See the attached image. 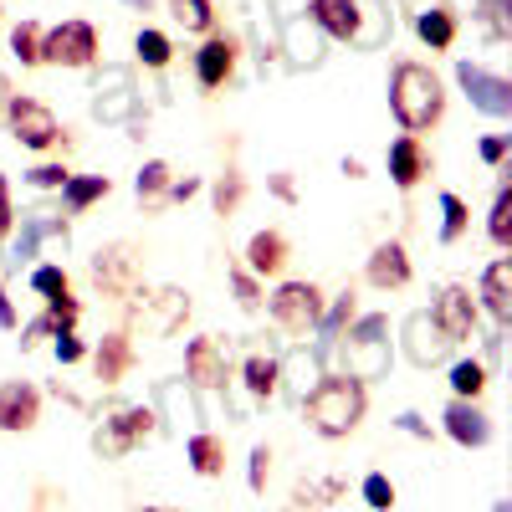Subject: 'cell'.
<instances>
[{"label":"cell","mask_w":512,"mask_h":512,"mask_svg":"<svg viewBox=\"0 0 512 512\" xmlns=\"http://www.w3.org/2000/svg\"><path fill=\"white\" fill-rule=\"evenodd\" d=\"M364 405H369V395H364V379H354V374L318 379V384H313V395L303 400L308 425H313L318 436H328V441L349 436L354 425L364 420Z\"/></svg>","instance_id":"obj_1"},{"label":"cell","mask_w":512,"mask_h":512,"mask_svg":"<svg viewBox=\"0 0 512 512\" xmlns=\"http://www.w3.org/2000/svg\"><path fill=\"white\" fill-rule=\"evenodd\" d=\"M441 103H446V93H441V82H436L431 67H420V62H400L395 67L390 108H395L405 134H425V128L441 118Z\"/></svg>","instance_id":"obj_2"},{"label":"cell","mask_w":512,"mask_h":512,"mask_svg":"<svg viewBox=\"0 0 512 512\" xmlns=\"http://www.w3.org/2000/svg\"><path fill=\"white\" fill-rule=\"evenodd\" d=\"M154 410L149 405H123V410H113L98 431H93V451L103 456V461H118V456H128L139 441H149L154 436Z\"/></svg>","instance_id":"obj_3"},{"label":"cell","mask_w":512,"mask_h":512,"mask_svg":"<svg viewBox=\"0 0 512 512\" xmlns=\"http://www.w3.org/2000/svg\"><path fill=\"white\" fill-rule=\"evenodd\" d=\"M6 128L16 134V144L26 149H52L62 139V123L47 103H36V98H11V113H6Z\"/></svg>","instance_id":"obj_4"},{"label":"cell","mask_w":512,"mask_h":512,"mask_svg":"<svg viewBox=\"0 0 512 512\" xmlns=\"http://www.w3.org/2000/svg\"><path fill=\"white\" fill-rule=\"evenodd\" d=\"M93 57H98V31L88 21H62L41 41V62H57V67H88Z\"/></svg>","instance_id":"obj_5"},{"label":"cell","mask_w":512,"mask_h":512,"mask_svg":"<svg viewBox=\"0 0 512 512\" xmlns=\"http://www.w3.org/2000/svg\"><path fill=\"white\" fill-rule=\"evenodd\" d=\"M272 318H277L282 328H292V333L318 328V323H323V292H318L313 282H287V287H277Z\"/></svg>","instance_id":"obj_6"},{"label":"cell","mask_w":512,"mask_h":512,"mask_svg":"<svg viewBox=\"0 0 512 512\" xmlns=\"http://www.w3.org/2000/svg\"><path fill=\"white\" fill-rule=\"evenodd\" d=\"M93 282L108 292V297H134L139 292V251L134 246H103L93 256Z\"/></svg>","instance_id":"obj_7"},{"label":"cell","mask_w":512,"mask_h":512,"mask_svg":"<svg viewBox=\"0 0 512 512\" xmlns=\"http://www.w3.org/2000/svg\"><path fill=\"white\" fill-rule=\"evenodd\" d=\"M456 82H461L466 98H472L482 113L512 118V82H507V77H497V72H487V67H477V62H461V67H456Z\"/></svg>","instance_id":"obj_8"},{"label":"cell","mask_w":512,"mask_h":512,"mask_svg":"<svg viewBox=\"0 0 512 512\" xmlns=\"http://www.w3.org/2000/svg\"><path fill=\"white\" fill-rule=\"evenodd\" d=\"M185 374H190V384H200V390H221L226 374H231V349H226V338H216V333L195 338V344L185 349Z\"/></svg>","instance_id":"obj_9"},{"label":"cell","mask_w":512,"mask_h":512,"mask_svg":"<svg viewBox=\"0 0 512 512\" xmlns=\"http://www.w3.org/2000/svg\"><path fill=\"white\" fill-rule=\"evenodd\" d=\"M139 303H134V313H139V323L149 318V328L159 333V338H169L185 318H190V297L185 292H175V287H164V292H134Z\"/></svg>","instance_id":"obj_10"},{"label":"cell","mask_w":512,"mask_h":512,"mask_svg":"<svg viewBox=\"0 0 512 512\" xmlns=\"http://www.w3.org/2000/svg\"><path fill=\"white\" fill-rule=\"evenodd\" d=\"M436 328L451 338V344H466V338L477 333V303H472V292L466 287H446L441 297H436Z\"/></svg>","instance_id":"obj_11"},{"label":"cell","mask_w":512,"mask_h":512,"mask_svg":"<svg viewBox=\"0 0 512 512\" xmlns=\"http://www.w3.org/2000/svg\"><path fill=\"white\" fill-rule=\"evenodd\" d=\"M41 420V395L26 379H6L0 384V431H31Z\"/></svg>","instance_id":"obj_12"},{"label":"cell","mask_w":512,"mask_h":512,"mask_svg":"<svg viewBox=\"0 0 512 512\" xmlns=\"http://www.w3.org/2000/svg\"><path fill=\"white\" fill-rule=\"evenodd\" d=\"M446 436L461 441V446H487L492 441V420L472 400H451L446 405Z\"/></svg>","instance_id":"obj_13"},{"label":"cell","mask_w":512,"mask_h":512,"mask_svg":"<svg viewBox=\"0 0 512 512\" xmlns=\"http://www.w3.org/2000/svg\"><path fill=\"white\" fill-rule=\"evenodd\" d=\"M364 277H369L374 287H384V292H390V287H405V282H410V256H405V246H400V241L374 246Z\"/></svg>","instance_id":"obj_14"},{"label":"cell","mask_w":512,"mask_h":512,"mask_svg":"<svg viewBox=\"0 0 512 512\" xmlns=\"http://www.w3.org/2000/svg\"><path fill=\"white\" fill-rule=\"evenodd\" d=\"M287 267V236L282 231H256L246 241V272L251 277H277Z\"/></svg>","instance_id":"obj_15"},{"label":"cell","mask_w":512,"mask_h":512,"mask_svg":"<svg viewBox=\"0 0 512 512\" xmlns=\"http://www.w3.org/2000/svg\"><path fill=\"white\" fill-rule=\"evenodd\" d=\"M405 338H410L405 349H410V359H415V364H441V359H446V349H451V338L436 328V318H425V313L405 323Z\"/></svg>","instance_id":"obj_16"},{"label":"cell","mask_w":512,"mask_h":512,"mask_svg":"<svg viewBox=\"0 0 512 512\" xmlns=\"http://www.w3.org/2000/svg\"><path fill=\"white\" fill-rule=\"evenodd\" d=\"M313 21L318 31H328L333 41H354L359 36V0H313Z\"/></svg>","instance_id":"obj_17"},{"label":"cell","mask_w":512,"mask_h":512,"mask_svg":"<svg viewBox=\"0 0 512 512\" xmlns=\"http://www.w3.org/2000/svg\"><path fill=\"white\" fill-rule=\"evenodd\" d=\"M195 72H200L205 88H221V82L236 72V47H231L226 36H210L205 47L195 52Z\"/></svg>","instance_id":"obj_18"},{"label":"cell","mask_w":512,"mask_h":512,"mask_svg":"<svg viewBox=\"0 0 512 512\" xmlns=\"http://www.w3.org/2000/svg\"><path fill=\"white\" fill-rule=\"evenodd\" d=\"M425 164H431V159H425V149H420L415 134H405V139L390 144V180H395L400 190H415V185H420Z\"/></svg>","instance_id":"obj_19"},{"label":"cell","mask_w":512,"mask_h":512,"mask_svg":"<svg viewBox=\"0 0 512 512\" xmlns=\"http://www.w3.org/2000/svg\"><path fill=\"white\" fill-rule=\"evenodd\" d=\"M482 303H487V313H492L497 323H512V262H507V256L487 267V277H482Z\"/></svg>","instance_id":"obj_20"},{"label":"cell","mask_w":512,"mask_h":512,"mask_svg":"<svg viewBox=\"0 0 512 512\" xmlns=\"http://www.w3.org/2000/svg\"><path fill=\"white\" fill-rule=\"evenodd\" d=\"M93 364H98V384H118L128 374V364H134V344H128V333H108L98 344V354H93Z\"/></svg>","instance_id":"obj_21"},{"label":"cell","mask_w":512,"mask_h":512,"mask_svg":"<svg viewBox=\"0 0 512 512\" xmlns=\"http://www.w3.org/2000/svg\"><path fill=\"white\" fill-rule=\"evenodd\" d=\"M185 456L195 466V477H221L226 472V441L221 436H190Z\"/></svg>","instance_id":"obj_22"},{"label":"cell","mask_w":512,"mask_h":512,"mask_svg":"<svg viewBox=\"0 0 512 512\" xmlns=\"http://www.w3.org/2000/svg\"><path fill=\"white\" fill-rule=\"evenodd\" d=\"M415 31H420V41L431 52H446L451 41H456V16L446 11V6H436V11H420L415 16Z\"/></svg>","instance_id":"obj_23"},{"label":"cell","mask_w":512,"mask_h":512,"mask_svg":"<svg viewBox=\"0 0 512 512\" xmlns=\"http://www.w3.org/2000/svg\"><path fill=\"white\" fill-rule=\"evenodd\" d=\"M108 190H113V180H108V175H67L62 200H67V210H77V216H82V210H88L93 200H103Z\"/></svg>","instance_id":"obj_24"},{"label":"cell","mask_w":512,"mask_h":512,"mask_svg":"<svg viewBox=\"0 0 512 512\" xmlns=\"http://www.w3.org/2000/svg\"><path fill=\"white\" fill-rule=\"evenodd\" d=\"M277 384H282V364H277L272 354H251V359H246V390H251L256 400L277 395Z\"/></svg>","instance_id":"obj_25"},{"label":"cell","mask_w":512,"mask_h":512,"mask_svg":"<svg viewBox=\"0 0 512 512\" xmlns=\"http://www.w3.org/2000/svg\"><path fill=\"white\" fill-rule=\"evenodd\" d=\"M41 236H57V241H67V226H62V221H47V216H31V221H26V231H21V241H16V251H11L16 262L36 256V241H41Z\"/></svg>","instance_id":"obj_26"},{"label":"cell","mask_w":512,"mask_h":512,"mask_svg":"<svg viewBox=\"0 0 512 512\" xmlns=\"http://www.w3.org/2000/svg\"><path fill=\"white\" fill-rule=\"evenodd\" d=\"M451 390H456V400H477V395L487 390V364L461 359V364L451 369Z\"/></svg>","instance_id":"obj_27"},{"label":"cell","mask_w":512,"mask_h":512,"mask_svg":"<svg viewBox=\"0 0 512 512\" xmlns=\"http://www.w3.org/2000/svg\"><path fill=\"white\" fill-rule=\"evenodd\" d=\"M169 16H175L185 31H210V26H216L210 0H169Z\"/></svg>","instance_id":"obj_28"},{"label":"cell","mask_w":512,"mask_h":512,"mask_svg":"<svg viewBox=\"0 0 512 512\" xmlns=\"http://www.w3.org/2000/svg\"><path fill=\"white\" fill-rule=\"evenodd\" d=\"M41 41H47V31H41L36 21H21V26L11 31V52H16L26 67H36V62H41Z\"/></svg>","instance_id":"obj_29"},{"label":"cell","mask_w":512,"mask_h":512,"mask_svg":"<svg viewBox=\"0 0 512 512\" xmlns=\"http://www.w3.org/2000/svg\"><path fill=\"white\" fill-rule=\"evenodd\" d=\"M134 52H139L144 67H169V57H175V47H169V36H164V31H139Z\"/></svg>","instance_id":"obj_30"},{"label":"cell","mask_w":512,"mask_h":512,"mask_svg":"<svg viewBox=\"0 0 512 512\" xmlns=\"http://www.w3.org/2000/svg\"><path fill=\"white\" fill-rule=\"evenodd\" d=\"M338 497H344V482H338V477H313V482H297V502H303V507H328V502H338Z\"/></svg>","instance_id":"obj_31"},{"label":"cell","mask_w":512,"mask_h":512,"mask_svg":"<svg viewBox=\"0 0 512 512\" xmlns=\"http://www.w3.org/2000/svg\"><path fill=\"white\" fill-rule=\"evenodd\" d=\"M169 164L164 159H149L144 169H139V200H159V195H169Z\"/></svg>","instance_id":"obj_32"},{"label":"cell","mask_w":512,"mask_h":512,"mask_svg":"<svg viewBox=\"0 0 512 512\" xmlns=\"http://www.w3.org/2000/svg\"><path fill=\"white\" fill-rule=\"evenodd\" d=\"M31 287L47 297V303H62V297H72V287H67V272L62 267H36L31 272Z\"/></svg>","instance_id":"obj_33"},{"label":"cell","mask_w":512,"mask_h":512,"mask_svg":"<svg viewBox=\"0 0 512 512\" xmlns=\"http://www.w3.org/2000/svg\"><path fill=\"white\" fill-rule=\"evenodd\" d=\"M287 369H292V395H297V400H308V395H313V384L323 379L318 359H313V354H297V359H292Z\"/></svg>","instance_id":"obj_34"},{"label":"cell","mask_w":512,"mask_h":512,"mask_svg":"<svg viewBox=\"0 0 512 512\" xmlns=\"http://www.w3.org/2000/svg\"><path fill=\"white\" fill-rule=\"evenodd\" d=\"M492 241L512 246V190H497V200H492Z\"/></svg>","instance_id":"obj_35"},{"label":"cell","mask_w":512,"mask_h":512,"mask_svg":"<svg viewBox=\"0 0 512 512\" xmlns=\"http://www.w3.org/2000/svg\"><path fill=\"white\" fill-rule=\"evenodd\" d=\"M364 502H369L374 512H390V507H395V482L384 477V472H369V477H364Z\"/></svg>","instance_id":"obj_36"},{"label":"cell","mask_w":512,"mask_h":512,"mask_svg":"<svg viewBox=\"0 0 512 512\" xmlns=\"http://www.w3.org/2000/svg\"><path fill=\"white\" fill-rule=\"evenodd\" d=\"M441 241H456L461 231H466V205H461V195H441Z\"/></svg>","instance_id":"obj_37"},{"label":"cell","mask_w":512,"mask_h":512,"mask_svg":"<svg viewBox=\"0 0 512 512\" xmlns=\"http://www.w3.org/2000/svg\"><path fill=\"white\" fill-rule=\"evenodd\" d=\"M241 195H246V180L241 175H221V185H216V216H231V210L241 205Z\"/></svg>","instance_id":"obj_38"},{"label":"cell","mask_w":512,"mask_h":512,"mask_svg":"<svg viewBox=\"0 0 512 512\" xmlns=\"http://www.w3.org/2000/svg\"><path fill=\"white\" fill-rule=\"evenodd\" d=\"M267 477H272V451L256 446L251 451V492H267Z\"/></svg>","instance_id":"obj_39"},{"label":"cell","mask_w":512,"mask_h":512,"mask_svg":"<svg viewBox=\"0 0 512 512\" xmlns=\"http://www.w3.org/2000/svg\"><path fill=\"white\" fill-rule=\"evenodd\" d=\"M231 287H236V303H241V308H256V303H262V292H256V277H251V272L236 267V272H231Z\"/></svg>","instance_id":"obj_40"},{"label":"cell","mask_w":512,"mask_h":512,"mask_svg":"<svg viewBox=\"0 0 512 512\" xmlns=\"http://www.w3.org/2000/svg\"><path fill=\"white\" fill-rule=\"evenodd\" d=\"M31 185L36 190H62L67 185V169L62 164H41V169H31Z\"/></svg>","instance_id":"obj_41"},{"label":"cell","mask_w":512,"mask_h":512,"mask_svg":"<svg viewBox=\"0 0 512 512\" xmlns=\"http://www.w3.org/2000/svg\"><path fill=\"white\" fill-rule=\"evenodd\" d=\"M82 354H88V349H82V338H77L72 328H67V333H57V359H62V364H77Z\"/></svg>","instance_id":"obj_42"},{"label":"cell","mask_w":512,"mask_h":512,"mask_svg":"<svg viewBox=\"0 0 512 512\" xmlns=\"http://www.w3.org/2000/svg\"><path fill=\"white\" fill-rule=\"evenodd\" d=\"M11 221H16V210H11V185L0 180V241L11 236Z\"/></svg>","instance_id":"obj_43"},{"label":"cell","mask_w":512,"mask_h":512,"mask_svg":"<svg viewBox=\"0 0 512 512\" xmlns=\"http://www.w3.org/2000/svg\"><path fill=\"white\" fill-rule=\"evenodd\" d=\"M487 21H492L497 36H512V26H507V0H487Z\"/></svg>","instance_id":"obj_44"},{"label":"cell","mask_w":512,"mask_h":512,"mask_svg":"<svg viewBox=\"0 0 512 512\" xmlns=\"http://www.w3.org/2000/svg\"><path fill=\"white\" fill-rule=\"evenodd\" d=\"M482 159H487V164H502V159H507V139H502V134H497V139H482Z\"/></svg>","instance_id":"obj_45"},{"label":"cell","mask_w":512,"mask_h":512,"mask_svg":"<svg viewBox=\"0 0 512 512\" xmlns=\"http://www.w3.org/2000/svg\"><path fill=\"white\" fill-rule=\"evenodd\" d=\"M200 190V180H169V200H190Z\"/></svg>","instance_id":"obj_46"},{"label":"cell","mask_w":512,"mask_h":512,"mask_svg":"<svg viewBox=\"0 0 512 512\" xmlns=\"http://www.w3.org/2000/svg\"><path fill=\"white\" fill-rule=\"evenodd\" d=\"M272 195H277V200H292V195H297L292 175H272Z\"/></svg>","instance_id":"obj_47"},{"label":"cell","mask_w":512,"mask_h":512,"mask_svg":"<svg viewBox=\"0 0 512 512\" xmlns=\"http://www.w3.org/2000/svg\"><path fill=\"white\" fill-rule=\"evenodd\" d=\"M400 431H410V436H431V425H425L420 415H400Z\"/></svg>","instance_id":"obj_48"},{"label":"cell","mask_w":512,"mask_h":512,"mask_svg":"<svg viewBox=\"0 0 512 512\" xmlns=\"http://www.w3.org/2000/svg\"><path fill=\"white\" fill-rule=\"evenodd\" d=\"M11 98H16V93H11V77L0 72V123H6V113H11Z\"/></svg>","instance_id":"obj_49"},{"label":"cell","mask_w":512,"mask_h":512,"mask_svg":"<svg viewBox=\"0 0 512 512\" xmlns=\"http://www.w3.org/2000/svg\"><path fill=\"white\" fill-rule=\"evenodd\" d=\"M0 328H16V308H11V297H6V287H0Z\"/></svg>","instance_id":"obj_50"},{"label":"cell","mask_w":512,"mask_h":512,"mask_svg":"<svg viewBox=\"0 0 512 512\" xmlns=\"http://www.w3.org/2000/svg\"><path fill=\"white\" fill-rule=\"evenodd\" d=\"M144 512H185V507H164V502H159V507H144Z\"/></svg>","instance_id":"obj_51"},{"label":"cell","mask_w":512,"mask_h":512,"mask_svg":"<svg viewBox=\"0 0 512 512\" xmlns=\"http://www.w3.org/2000/svg\"><path fill=\"white\" fill-rule=\"evenodd\" d=\"M128 6H139V11H144V6H149V0H128Z\"/></svg>","instance_id":"obj_52"},{"label":"cell","mask_w":512,"mask_h":512,"mask_svg":"<svg viewBox=\"0 0 512 512\" xmlns=\"http://www.w3.org/2000/svg\"><path fill=\"white\" fill-rule=\"evenodd\" d=\"M497 512H507V502H497Z\"/></svg>","instance_id":"obj_53"}]
</instances>
